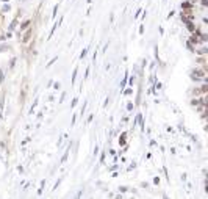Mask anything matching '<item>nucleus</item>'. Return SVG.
I'll return each mask as SVG.
<instances>
[{
  "label": "nucleus",
  "instance_id": "10",
  "mask_svg": "<svg viewBox=\"0 0 208 199\" xmlns=\"http://www.w3.org/2000/svg\"><path fill=\"white\" fill-rule=\"evenodd\" d=\"M3 82V72H0V83Z\"/></svg>",
  "mask_w": 208,
  "mask_h": 199
},
{
  "label": "nucleus",
  "instance_id": "11",
  "mask_svg": "<svg viewBox=\"0 0 208 199\" xmlns=\"http://www.w3.org/2000/svg\"><path fill=\"white\" fill-rule=\"evenodd\" d=\"M5 38H6V36H3V35H0V41H5Z\"/></svg>",
  "mask_w": 208,
  "mask_h": 199
},
{
  "label": "nucleus",
  "instance_id": "2",
  "mask_svg": "<svg viewBox=\"0 0 208 199\" xmlns=\"http://www.w3.org/2000/svg\"><path fill=\"white\" fill-rule=\"evenodd\" d=\"M189 42H191V44H196V46L202 44V41L199 39V36H197L196 33H191V36H189Z\"/></svg>",
  "mask_w": 208,
  "mask_h": 199
},
{
  "label": "nucleus",
  "instance_id": "6",
  "mask_svg": "<svg viewBox=\"0 0 208 199\" xmlns=\"http://www.w3.org/2000/svg\"><path fill=\"white\" fill-rule=\"evenodd\" d=\"M197 63H199V64H207V58H205V55H202V57H199L197 58Z\"/></svg>",
  "mask_w": 208,
  "mask_h": 199
},
{
  "label": "nucleus",
  "instance_id": "12",
  "mask_svg": "<svg viewBox=\"0 0 208 199\" xmlns=\"http://www.w3.org/2000/svg\"><path fill=\"white\" fill-rule=\"evenodd\" d=\"M80 196H82V191H80V193L77 194V198H75V199H80Z\"/></svg>",
  "mask_w": 208,
  "mask_h": 199
},
{
  "label": "nucleus",
  "instance_id": "8",
  "mask_svg": "<svg viewBox=\"0 0 208 199\" xmlns=\"http://www.w3.org/2000/svg\"><path fill=\"white\" fill-rule=\"evenodd\" d=\"M186 46H188V49H189V50H191V52H194V47H193V44H191V42H189V41H188V42H186Z\"/></svg>",
  "mask_w": 208,
  "mask_h": 199
},
{
  "label": "nucleus",
  "instance_id": "3",
  "mask_svg": "<svg viewBox=\"0 0 208 199\" xmlns=\"http://www.w3.org/2000/svg\"><path fill=\"white\" fill-rule=\"evenodd\" d=\"M185 24H186V28L189 30L191 33H194V30H196V24H194L193 21H185Z\"/></svg>",
  "mask_w": 208,
  "mask_h": 199
},
{
  "label": "nucleus",
  "instance_id": "4",
  "mask_svg": "<svg viewBox=\"0 0 208 199\" xmlns=\"http://www.w3.org/2000/svg\"><path fill=\"white\" fill-rule=\"evenodd\" d=\"M30 25H31V21H30V19H28V21H25V22H22V24H21V30H19V31H23V30H27V28L30 27Z\"/></svg>",
  "mask_w": 208,
  "mask_h": 199
},
{
  "label": "nucleus",
  "instance_id": "7",
  "mask_svg": "<svg viewBox=\"0 0 208 199\" xmlns=\"http://www.w3.org/2000/svg\"><path fill=\"white\" fill-rule=\"evenodd\" d=\"M125 137H127V133L124 132V133L120 135V138H119V144H125Z\"/></svg>",
  "mask_w": 208,
  "mask_h": 199
},
{
  "label": "nucleus",
  "instance_id": "5",
  "mask_svg": "<svg viewBox=\"0 0 208 199\" xmlns=\"http://www.w3.org/2000/svg\"><path fill=\"white\" fill-rule=\"evenodd\" d=\"M194 52H196V54H197V55H207V52H208V49L205 47V46H203V47H200V49H199V50H194Z\"/></svg>",
  "mask_w": 208,
  "mask_h": 199
},
{
  "label": "nucleus",
  "instance_id": "1",
  "mask_svg": "<svg viewBox=\"0 0 208 199\" xmlns=\"http://www.w3.org/2000/svg\"><path fill=\"white\" fill-rule=\"evenodd\" d=\"M31 35H33V28L31 27H28L25 30V33H23V36H22V42L25 44V42H28L30 39H31Z\"/></svg>",
  "mask_w": 208,
  "mask_h": 199
},
{
  "label": "nucleus",
  "instance_id": "9",
  "mask_svg": "<svg viewBox=\"0 0 208 199\" xmlns=\"http://www.w3.org/2000/svg\"><path fill=\"white\" fill-rule=\"evenodd\" d=\"M6 11H9V5H8V6H6V5L3 6V13H6Z\"/></svg>",
  "mask_w": 208,
  "mask_h": 199
},
{
  "label": "nucleus",
  "instance_id": "13",
  "mask_svg": "<svg viewBox=\"0 0 208 199\" xmlns=\"http://www.w3.org/2000/svg\"><path fill=\"white\" fill-rule=\"evenodd\" d=\"M2 2H3V3H8V2H9V0H2Z\"/></svg>",
  "mask_w": 208,
  "mask_h": 199
}]
</instances>
